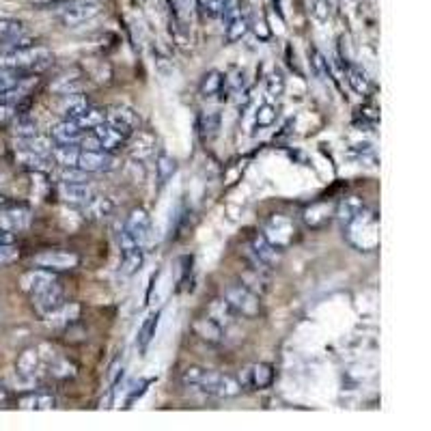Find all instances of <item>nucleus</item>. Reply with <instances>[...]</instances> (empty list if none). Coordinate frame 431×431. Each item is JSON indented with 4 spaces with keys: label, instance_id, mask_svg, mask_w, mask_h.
<instances>
[{
    "label": "nucleus",
    "instance_id": "1",
    "mask_svg": "<svg viewBox=\"0 0 431 431\" xmlns=\"http://www.w3.org/2000/svg\"><path fill=\"white\" fill-rule=\"evenodd\" d=\"M181 384L188 388H198L201 393L216 399H233L242 395V384L233 375L210 371L203 366H186L181 371Z\"/></svg>",
    "mask_w": 431,
    "mask_h": 431
},
{
    "label": "nucleus",
    "instance_id": "2",
    "mask_svg": "<svg viewBox=\"0 0 431 431\" xmlns=\"http://www.w3.org/2000/svg\"><path fill=\"white\" fill-rule=\"evenodd\" d=\"M54 60L52 52L46 46H26L9 52H0V69L11 71H41Z\"/></svg>",
    "mask_w": 431,
    "mask_h": 431
},
{
    "label": "nucleus",
    "instance_id": "3",
    "mask_svg": "<svg viewBox=\"0 0 431 431\" xmlns=\"http://www.w3.org/2000/svg\"><path fill=\"white\" fill-rule=\"evenodd\" d=\"M345 229V235L358 251H375L380 244V220L371 210H362Z\"/></svg>",
    "mask_w": 431,
    "mask_h": 431
},
{
    "label": "nucleus",
    "instance_id": "4",
    "mask_svg": "<svg viewBox=\"0 0 431 431\" xmlns=\"http://www.w3.org/2000/svg\"><path fill=\"white\" fill-rule=\"evenodd\" d=\"M149 229H151V218H149L147 210L134 208L128 214L121 237H119L121 251H130V248H136V246L145 244V239L149 237Z\"/></svg>",
    "mask_w": 431,
    "mask_h": 431
},
{
    "label": "nucleus",
    "instance_id": "5",
    "mask_svg": "<svg viewBox=\"0 0 431 431\" xmlns=\"http://www.w3.org/2000/svg\"><path fill=\"white\" fill-rule=\"evenodd\" d=\"M224 300H227V304L237 313V317L255 319L263 311L261 296L255 294L253 289H248V287L242 282L227 287V289H224Z\"/></svg>",
    "mask_w": 431,
    "mask_h": 431
},
{
    "label": "nucleus",
    "instance_id": "6",
    "mask_svg": "<svg viewBox=\"0 0 431 431\" xmlns=\"http://www.w3.org/2000/svg\"><path fill=\"white\" fill-rule=\"evenodd\" d=\"M101 13V5L93 0H67L58 7V22L63 26H80Z\"/></svg>",
    "mask_w": 431,
    "mask_h": 431
},
{
    "label": "nucleus",
    "instance_id": "7",
    "mask_svg": "<svg viewBox=\"0 0 431 431\" xmlns=\"http://www.w3.org/2000/svg\"><path fill=\"white\" fill-rule=\"evenodd\" d=\"M33 263L37 268H44L50 272H67L78 268L80 257L76 253H67V251H44L33 257Z\"/></svg>",
    "mask_w": 431,
    "mask_h": 431
},
{
    "label": "nucleus",
    "instance_id": "8",
    "mask_svg": "<svg viewBox=\"0 0 431 431\" xmlns=\"http://www.w3.org/2000/svg\"><path fill=\"white\" fill-rule=\"evenodd\" d=\"M76 167L82 169L85 173H89V175L91 173H110V171L119 169V160L108 151H85V149H80Z\"/></svg>",
    "mask_w": 431,
    "mask_h": 431
},
{
    "label": "nucleus",
    "instance_id": "9",
    "mask_svg": "<svg viewBox=\"0 0 431 431\" xmlns=\"http://www.w3.org/2000/svg\"><path fill=\"white\" fill-rule=\"evenodd\" d=\"M272 382H274V366L270 362H255L251 366H246L239 378L242 388H248V391H263V388H270Z\"/></svg>",
    "mask_w": 431,
    "mask_h": 431
},
{
    "label": "nucleus",
    "instance_id": "10",
    "mask_svg": "<svg viewBox=\"0 0 431 431\" xmlns=\"http://www.w3.org/2000/svg\"><path fill=\"white\" fill-rule=\"evenodd\" d=\"M33 222V212L24 205H13V208H0V229H5L13 235L24 233Z\"/></svg>",
    "mask_w": 431,
    "mask_h": 431
},
{
    "label": "nucleus",
    "instance_id": "11",
    "mask_svg": "<svg viewBox=\"0 0 431 431\" xmlns=\"http://www.w3.org/2000/svg\"><path fill=\"white\" fill-rule=\"evenodd\" d=\"M31 298H33L35 311H37L41 317L52 315L54 311H58L60 306L65 304V291H63V287L58 285V280H56L54 285H50L48 289H44V291L37 294V296H31Z\"/></svg>",
    "mask_w": 431,
    "mask_h": 431
},
{
    "label": "nucleus",
    "instance_id": "12",
    "mask_svg": "<svg viewBox=\"0 0 431 431\" xmlns=\"http://www.w3.org/2000/svg\"><path fill=\"white\" fill-rule=\"evenodd\" d=\"M106 123L108 126H112L115 130L123 132L126 136H130V134H134V130H138L140 117L130 106H115L106 112Z\"/></svg>",
    "mask_w": 431,
    "mask_h": 431
},
{
    "label": "nucleus",
    "instance_id": "13",
    "mask_svg": "<svg viewBox=\"0 0 431 431\" xmlns=\"http://www.w3.org/2000/svg\"><path fill=\"white\" fill-rule=\"evenodd\" d=\"M58 278H56V272H50V270H44V268H35V270H28L22 278H19V287L28 294V296H37L44 289H48L50 285H54Z\"/></svg>",
    "mask_w": 431,
    "mask_h": 431
},
{
    "label": "nucleus",
    "instance_id": "14",
    "mask_svg": "<svg viewBox=\"0 0 431 431\" xmlns=\"http://www.w3.org/2000/svg\"><path fill=\"white\" fill-rule=\"evenodd\" d=\"M89 132L97 138L101 151H108V153L119 151L121 147H126V142H128V138H130V136H126L123 132L115 130L112 126H108L106 121H104V123H99L97 128H93V130H89Z\"/></svg>",
    "mask_w": 431,
    "mask_h": 431
},
{
    "label": "nucleus",
    "instance_id": "15",
    "mask_svg": "<svg viewBox=\"0 0 431 431\" xmlns=\"http://www.w3.org/2000/svg\"><path fill=\"white\" fill-rule=\"evenodd\" d=\"M251 253H253L261 263L268 265L270 270L276 268V265L280 263V259H282V248L274 246L268 237L261 235V233L253 237V242H251Z\"/></svg>",
    "mask_w": 431,
    "mask_h": 431
},
{
    "label": "nucleus",
    "instance_id": "16",
    "mask_svg": "<svg viewBox=\"0 0 431 431\" xmlns=\"http://www.w3.org/2000/svg\"><path fill=\"white\" fill-rule=\"evenodd\" d=\"M93 188L89 183H65L60 181L58 183V196L63 203H69V205H87L93 196Z\"/></svg>",
    "mask_w": 431,
    "mask_h": 431
},
{
    "label": "nucleus",
    "instance_id": "17",
    "mask_svg": "<svg viewBox=\"0 0 431 431\" xmlns=\"http://www.w3.org/2000/svg\"><path fill=\"white\" fill-rule=\"evenodd\" d=\"M291 235H294V222L285 216H274L268 224V229H265V237H268L274 246H278V248L289 244Z\"/></svg>",
    "mask_w": 431,
    "mask_h": 431
},
{
    "label": "nucleus",
    "instance_id": "18",
    "mask_svg": "<svg viewBox=\"0 0 431 431\" xmlns=\"http://www.w3.org/2000/svg\"><path fill=\"white\" fill-rule=\"evenodd\" d=\"M82 134H85V130H82L76 121H67V119L58 121L50 130V138L56 142V145H78Z\"/></svg>",
    "mask_w": 431,
    "mask_h": 431
},
{
    "label": "nucleus",
    "instance_id": "19",
    "mask_svg": "<svg viewBox=\"0 0 431 431\" xmlns=\"http://www.w3.org/2000/svg\"><path fill=\"white\" fill-rule=\"evenodd\" d=\"M222 126V115L218 110H201L196 119V130L203 142H212L220 134Z\"/></svg>",
    "mask_w": 431,
    "mask_h": 431
},
{
    "label": "nucleus",
    "instance_id": "20",
    "mask_svg": "<svg viewBox=\"0 0 431 431\" xmlns=\"http://www.w3.org/2000/svg\"><path fill=\"white\" fill-rule=\"evenodd\" d=\"M192 330H194V335L201 341L210 343V345H218L224 339V328L218 321H214L212 317H198V319H194Z\"/></svg>",
    "mask_w": 431,
    "mask_h": 431
},
{
    "label": "nucleus",
    "instance_id": "21",
    "mask_svg": "<svg viewBox=\"0 0 431 431\" xmlns=\"http://www.w3.org/2000/svg\"><path fill=\"white\" fill-rule=\"evenodd\" d=\"M15 162H17L22 169L31 171V173H48V171L54 167L50 155H37V153L22 151V149H17V151H15Z\"/></svg>",
    "mask_w": 431,
    "mask_h": 431
},
{
    "label": "nucleus",
    "instance_id": "22",
    "mask_svg": "<svg viewBox=\"0 0 431 431\" xmlns=\"http://www.w3.org/2000/svg\"><path fill=\"white\" fill-rule=\"evenodd\" d=\"M160 317H162V311H153L145 321H142V326L138 328V337H136V345L140 354H147L151 341L155 339L158 335V328H160Z\"/></svg>",
    "mask_w": 431,
    "mask_h": 431
},
{
    "label": "nucleus",
    "instance_id": "23",
    "mask_svg": "<svg viewBox=\"0 0 431 431\" xmlns=\"http://www.w3.org/2000/svg\"><path fill=\"white\" fill-rule=\"evenodd\" d=\"M89 106H91V101L87 99V95L69 93V95H65L63 101H60L58 112H60V117L67 119V121H76V119H78L82 112H85Z\"/></svg>",
    "mask_w": 431,
    "mask_h": 431
},
{
    "label": "nucleus",
    "instance_id": "24",
    "mask_svg": "<svg viewBox=\"0 0 431 431\" xmlns=\"http://www.w3.org/2000/svg\"><path fill=\"white\" fill-rule=\"evenodd\" d=\"M253 22H251V13L248 11H239L235 17H231L227 22V33H224V39L227 44H237L246 35H248Z\"/></svg>",
    "mask_w": 431,
    "mask_h": 431
},
{
    "label": "nucleus",
    "instance_id": "25",
    "mask_svg": "<svg viewBox=\"0 0 431 431\" xmlns=\"http://www.w3.org/2000/svg\"><path fill=\"white\" fill-rule=\"evenodd\" d=\"M54 145L56 142L50 136H44V134H35V136H28V138H17L15 140L17 149L31 151V153H37V155H50Z\"/></svg>",
    "mask_w": 431,
    "mask_h": 431
},
{
    "label": "nucleus",
    "instance_id": "26",
    "mask_svg": "<svg viewBox=\"0 0 431 431\" xmlns=\"http://www.w3.org/2000/svg\"><path fill=\"white\" fill-rule=\"evenodd\" d=\"M115 212V201L108 196H91V201L85 205V216L89 220H106Z\"/></svg>",
    "mask_w": 431,
    "mask_h": 431
},
{
    "label": "nucleus",
    "instance_id": "27",
    "mask_svg": "<svg viewBox=\"0 0 431 431\" xmlns=\"http://www.w3.org/2000/svg\"><path fill=\"white\" fill-rule=\"evenodd\" d=\"M345 74H347V82H350V87L358 95H369V91H371V78H369V74L360 65L347 63L345 65Z\"/></svg>",
    "mask_w": 431,
    "mask_h": 431
},
{
    "label": "nucleus",
    "instance_id": "28",
    "mask_svg": "<svg viewBox=\"0 0 431 431\" xmlns=\"http://www.w3.org/2000/svg\"><path fill=\"white\" fill-rule=\"evenodd\" d=\"M208 317H212L214 321H218L224 330H227L229 326H233L235 323V319H237V313L231 309V306L227 304V300H214L212 304H210V309H208Z\"/></svg>",
    "mask_w": 431,
    "mask_h": 431
},
{
    "label": "nucleus",
    "instance_id": "29",
    "mask_svg": "<svg viewBox=\"0 0 431 431\" xmlns=\"http://www.w3.org/2000/svg\"><path fill=\"white\" fill-rule=\"evenodd\" d=\"M364 210V201L360 196H347L339 203L337 208V218L341 222V227H347L360 212Z\"/></svg>",
    "mask_w": 431,
    "mask_h": 431
},
{
    "label": "nucleus",
    "instance_id": "30",
    "mask_svg": "<svg viewBox=\"0 0 431 431\" xmlns=\"http://www.w3.org/2000/svg\"><path fill=\"white\" fill-rule=\"evenodd\" d=\"M198 91H201L203 97H216V95H218L220 101H222V93H224V74L218 71V69L208 71V74L203 76V80H201Z\"/></svg>",
    "mask_w": 431,
    "mask_h": 431
},
{
    "label": "nucleus",
    "instance_id": "31",
    "mask_svg": "<svg viewBox=\"0 0 431 431\" xmlns=\"http://www.w3.org/2000/svg\"><path fill=\"white\" fill-rule=\"evenodd\" d=\"M142 263H145V251H142V246H136V248H130V251H121V272L126 276L138 274Z\"/></svg>",
    "mask_w": 431,
    "mask_h": 431
},
{
    "label": "nucleus",
    "instance_id": "32",
    "mask_svg": "<svg viewBox=\"0 0 431 431\" xmlns=\"http://www.w3.org/2000/svg\"><path fill=\"white\" fill-rule=\"evenodd\" d=\"M17 407L22 409H54L56 397L50 393H28L17 399Z\"/></svg>",
    "mask_w": 431,
    "mask_h": 431
},
{
    "label": "nucleus",
    "instance_id": "33",
    "mask_svg": "<svg viewBox=\"0 0 431 431\" xmlns=\"http://www.w3.org/2000/svg\"><path fill=\"white\" fill-rule=\"evenodd\" d=\"M177 173V160L169 153H160L155 160V177H158V188L162 190Z\"/></svg>",
    "mask_w": 431,
    "mask_h": 431
},
{
    "label": "nucleus",
    "instance_id": "34",
    "mask_svg": "<svg viewBox=\"0 0 431 431\" xmlns=\"http://www.w3.org/2000/svg\"><path fill=\"white\" fill-rule=\"evenodd\" d=\"M78 155H80L78 145H54L50 153L52 162L58 164V167H76Z\"/></svg>",
    "mask_w": 431,
    "mask_h": 431
},
{
    "label": "nucleus",
    "instance_id": "35",
    "mask_svg": "<svg viewBox=\"0 0 431 431\" xmlns=\"http://www.w3.org/2000/svg\"><path fill=\"white\" fill-rule=\"evenodd\" d=\"M309 58H311V67H313V71H315V76H317L319 80H323V82L332 80L330 63H328L326 56H323V54H321L315 46H311V48H309Z\"/></svg>",
    "mask_w": 431,
    "mask_h": 431
},
{
    "label": "nucleus",
    "instance_id": "36",
    "mask_svg": "<svg viewBox=\"0 0 431 431\" xmlns=\"http://www.w3.org/2000/svg\"><path fill=\"white\" fill-rule=\"evenodd\" d=\"M106 121V112L101 110V108H95V106H89L85 112H82L78 119H76V123L82 128V130H93V128H97L99 123H104Z\"/></svg>",
    "mask_w": 431,
    "mask_h": 431
},
{
    "label": "nucleus",
    "instance_id": "37",
    "mask_svg": "<svg viewBox=\"0 0 431 431\" xmlns=\"http://www.w3.org/2000/svg\"><path fill=\"white\" fill-rule=\"evenodd\" d=\"M278 119V108L274 104H261L255 112V128H270Z\"/></svg>",
    "mask_w": 431,
    "mask_h": 431
},
{
    "label": "nucleus",
    "instance_id": "38",
    "mask_svg": "<svg viewBox=\"0 0 431 431\" xmlns=\"http://www.w3.org/2000/svg\"><path fill=\"white\" fill-rule=\"evenodd\" d=\"M37 364H39L37 350H26L22 356H19V360H17V373L24 375V378H33L35 371H37Z\"/></svg>",
    "mask_w": 431,
    "mask_h": 431
},
{
    "label": "nucleus",
    "instance_id": "39",
    "mask_svg": "<svg viewBox=\"0 0 431 431\" xmlns=\"http://www.w3.org/2000/svg\"><path fill=\"white\" fill-rule=\"evenodd\" d=\"M78 311H80L78 304H63L58 311L48 315V319H50L52 326H67V323H71L78 317Z\"/></svg>",
    "mask_w": 431,
    "mask_h": 431
},
{
    "label": "nucleus",
    "instance_id": "40",
    "mask_svg": "<svg viewBox=\"0 0 431 431\" xmlns=\"http://www.w3.org/2000/svg\"><path fill=\"white\" fill-rule=\"evenodd\" d=\"M35 134H39L37 121L28 119V117H17V121L13 123V136L15 138H28V136H35Z\"/></svg>",
    "mask_w": 431,
    "mask_h": 431
},
{
    "label": "nucleus",
    "instance_id": "41",
    "mask_svg": "<svg viewBox=\"0 0 431 431\" xmlns=\"http://www.w3.org/2000/svg\"><path fill=\"white\" fill-rule=\"evenodd\" d=\"M198 3V9L203 11V15L208 17H220L224 7H227L231 0H196Z\"/></svg>",
    "mask_w": 431,
    "mask_h": 431
},
{
    "label": "nucleus",
    "instance_id": "42",
    "mask_svg": "<svg viewBox=\"0 0 431 431\" xmlns=\"http://www.w3.org/2000/svg\"><path fill=\"white\" fill-rule=\"evenodd\" d=\"M60 181L65 183H87L89 181V173H85L78 167H60Z\"/></svg>",
    "mask_w": 431,
    "mask_h": 431
},
{
    "label": "nucleus",
    "instance_id": "43",
    "mask_svg": "<svg viewBox=\"0 0 431 431\" xmlns=\"http://www.w3.org/2000/svg\"><path fill=\"white\" fill-rule=\"evenodd\" d=\"M265 89H268V93L272 97H280L285 93V78H282V74L278 69L265 78Z\"/></svg>",
    "mask_w": 431,
    "mask_h": 431
},
{
    "label": "nucleus",
    "instance_id": "44",
    "mask_svg": "<svg viewBox=\"0 0 431 431\" xmlns=\"http://www.w3.org/2000/svg\"><path fill=\"white\" fill-rule=\"evenodd\" d=\"M50 373H52L54 378H74V375H76V366H74L69 360H58V362L52 364Z\"/></svg>",
    "mask_w": 431,
    "mask_h": 431
},
{
    "label": "nucleus",
    "instance_id": "45",
    "mask_svg": "<svg viewBox=\"0 0 431 431\" xmlns=\"http://www.w3.org/2000/svg\"><path fill=\"white\" fill-rule=\"evenodd\" d=\"M313 15L319 19V22H326V19L332 15L330 0H313Z\"/></svg>",
    "mask_w": 431,
    "mask_h": 431
},
{
    "label": "nucleus",
    "instance_id": "46",
    "mask_svg": "<svg viewBox=\"0 0 431 431\" xmlns=\"http://www.w3.org/2000/svg\"><path fill=\"white\" fill-rule=\"evenodd\" d=\"M153 382H155L153 378H149V380H140V382L132 388V391H130V397H128V401H126L128 407H132V403H134L136 399H140L142 395H145V393H147V388H149Z\"/></svg>",
    "mask_w": 431,
    "mask_h": 431
},
{
    "label": "nucleus",
    "instance_id": "47",
    "mask_svg": "<svg viewBox=\"0 0 431 431\" xmlns=\"http://www.w3.org/2000/svg\"><path fill=\"white\" fill-rule=\"evenodd\" d=\"M19 251L15 248V244H0V265H9L17 261Z\"/></svg>",
    "mask_w": 431,
    "mask_h": 431
},
{
    "label": "nucleus",
    "instance_id": "48",
    "mask_svg": "<svg viewBox=\"0 0 431 431\" xmlns=\"http://www.w3.org/2000/svg\"><path fill=\"white\" fill-rule=\"evenodd\" d=\"M15 117V106L9 104H0V123H7L9 119Z\"/></svg>",
    "mask_w": 431,
    "mask_h": 431
},
{
    "label": "nucleus",
    "instance_id": "49",
    "mask_svg": "<svg viewBox=\"0 0 431 431\" xmlns=\"http://www.w3.org/2000/svg\"><path fill=\"white\" fill-rule=\"evenodd\" d=\"M0 244H15V235L5 229H0Z\"/></svg>",
    "mask_w": 431,
    "mask_h": 431
},
{
    "label": "nucleus",
    "instance_id": "50",
    "mask_svg": "<svg viewBox=\"0 0 431 431\" xmlns=\"http://www.w3.org/2000/svg\"><path fill=\"white\" fill-rule=\"evenodd\" d=\"M3 205H5V196H3V194H0V208H3Z\"/></svg>",
    "mask_w": 431,
    "mask_h": 431
}]
</instances>
